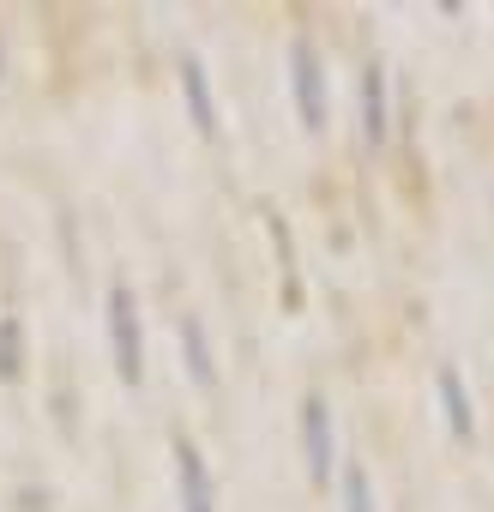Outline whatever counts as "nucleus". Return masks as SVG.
I'll list each match as a JSON object with an SVG mask.
<instances>
[{"instance_id":"1","label":"nucleus","mask_w":494,"mask_h":512,"mask_svg":"<svg viewBox=\"0 0 494 512\" xmlns=\"http://www.w3.org/2000/svg\"><path fill=\"white\" fill-rule=\"evenodd\" d=\"M109 356H115V374L127 386L145 380V332H139V302L127 284L109 290Z\"/></svg>"},{"instance_id":"2","label":"nucleus","mask_w":494,"mask_h":512,"mask_svg":"<svg viewBox=\"0 0 494 512\" xmlns=\"http://www.w3.org/2000/svg\"><path fill=\"white\" fill-rule=\"evenodd\" d=\"M290 85H296V115L302 127H326V73H320V55L308 43L290 49Z\"/></svg>"},{"instance_id":"3","label":"nucleus","mask_w":494,"mask_h":512,"mask_svg":"<svg viewBox=\"0 0 494 512\" xmlns=\"http://www.w3.org/2000/svg\"><path fill=\"white\" fill-rule=\"evenodd\" d=\"M302 452H308V476L326 488L332 482V404L314 392V398H302Z\"/></svg>"},{"instance_id":"4","label":"nucleus","mask_w":494,"mask_h":512,"mask_svg":"<svg viewBox=\"0 0 494 512\" xmlns=\"http://www.w3.org/2000/svg\"><path fill=\"white\" fill-rule=\"evenodd\" d=\"M175 488H181V512H211L217 506V482H211V464L199 458L193 440L175 434Z\"/></svg>"},{"instance_id":"5","label":"nucleus","mask_w":494,"mask_h":512,"mask_svg":"<svg viewBox=\"0 0 494 512\" xmlns=\"http://www.w3.org/2000/svg\"><path fill=\"white\" fill-rule=\"evenodd\" d=\"M181 91H187V115H193V127L211 139L217 133V103H211V79H205V67L187 55L181 61Z\"/></svg>"},{"instance_id":"6","label":"nucleus","mask_w":494,"mask_h":512,"mask_svg":"<svg viewBox=\"0 0 494 512\" xmlns=\"http://www.w3.org/2000/svg\"><path fill=\"white\" fill-rule=\"evenodd\" d=\"M362 133L368 145H386V73L380 67L362 73Z\"/></svg>"},{"instance_id":"7","label":"nucleus","mask_w":494,"mask_h":512,"mask_svg":"<svg viewBox=\"0 0 494 512\" xmlns=\"http://www.w3.org/2000/svg\"><path fill=\"white\" fill-rule=\"evenodd\" d=\"M440 404H446V428H452L458 440H470L476 416H470V398H464V380H458V368H452V362L440 368Z\"/></svg>"},{"instance_id":"8","label":"nucleus","mask_w":494,"mask_h":512,"mask_svg":"<svg viewBox=\"0 0 494 512\" xmlns=\"http://www.w3.org/2000/svg\"><path fill=\"white\" fill-rule=\"evenodd\" d=\"M181 350H187V368H193V380H199V386H217V368H211V344H205V326H199V314H187V320H181Z\"/></svg>"},{"instance_id":"9","label":"nucleus","mask_w":494,"mask_h":512,"mask_svg":"<svg viewBox=\"0 0 494 512\" xmlns=\"http://www.w3.org/2000/svg\"><path fill=\"white\" fill-rule=\"evenodd\" d=\"M338 494H344V512H374V482H368L362 464H350V470L338 476Z\"/></svg>"},{"instance_id":"10","label":"nucleus","mask_w":494,"mask_h":512,"mask_svg":"<svg viewBox=\"0 0 494 512\" xmlns=\"http://www.w3.org/2000/svg\"><path fill=\"white\" fill-rule=\"evenodd\" d=\"M19 344H25V332L7 314V320H0V380H19Z\"/></svg>"}]
</instances>
